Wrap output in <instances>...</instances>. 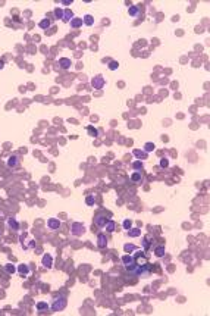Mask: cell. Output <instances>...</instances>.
<instances>
[{"label":"cell","instance_id":"9a60e30c","mask_svg":"<svg viewBox=\"0 0 210 316\" xmlns=\"http://www.w3.org/2000/svg\"><path fill=\"white\" fill-rule=\"evenodd\" d=\"M3 269H5V272H6V274H9V275H13V274L16 272V266H15V265H12V263H6V265L3 266Z\"/></svg>","mask_w":210,"mask_h":316},{"label":"cell","instance_id":"8992f818","mask_svg":"<svg viewBox=\"0 0 210 316\" xmlns=\"http://www.w3.org/2000/svg\"><path fill=\"white\" fill-rule=\"evenodd\" d=\"M41 263H43V266L44 268H47V269H50L52 266H53V257L48 254V253H46L44 256H43V259H41Z\"/></svg>","mask_w":210,"mask_h":316},{"label":"cell","instance_id":"484cf974","mask_svg":"<svg viewBox=\"0 0 210 316\" xmlns=\"http://www.w3.org/2000/svg\"><path fill=\"white\" fill-rule=\"evenodd\" d=\"M38 25H40V28H43V29H47L48 27L52 25V22H50V19H47V18H46V19H41Z\"/></svg>","mask_w":210,"mask_h":316},{"label":"cell","instance_id":"ffe728a7","mask_svg":"<svg viewBox=\"0 0 210 316\" xmlns=\"http://www.w3.org/2000/svg\"><path fill=\"white\" fill-rule=\"evenodd\" d=\"M81 25H82V18H74L71 21V27L72 28H79Z\"/></svg>","mask_w":210,"mask_h":316},{"label":"cell","instance_id":"52a82bcc","mask_svg":"<svg viewBox=\"0 0 210 316\" xmlns=\"http://www.w3.org/2000/svg\"><path fill=\"white\" fill-rule=\"evenodd\" d=\"M6 165H7V168H16V166L19 165V157L16 156V155H13V156L7 157V160H6Z\"/></svg>","mask_w":210,"mask_h":316},{"label":"cell","instance_id":"44dd1931","mask_svg":"<svg viewBox=\"0 0 210 316\" xmlns=\"http://www.w3.org/2000/svg\"><path fill=\"white\" fill-rule=\"evenodd\" d=\"M141 179H142V176H141V172H140V171H135V172L131 175V181H132V182H141Z\"/></svg>","mask_w":210,"mask_h":316},{"label":"cell","instance_id":"8fae6325","mask_svg":"<svg viewBox=\"0 0 210 316\" xmlns=\"http://www.w3.org/2000/svg\"><path fill=\"white\" fill-rule=\"evenodd\" d=\"M74 18H75V16H74V12H72L71 9L63 10V18H62V21H63V22H71Z\"/></svg>","mask_w":210,"mask_h":316},{"label":"cell","instance_id":"ac0fdd59","mask_svg":"<svg viewBox=\"0 0 210 316\" xmlns=\"http://www.w3.org/2000/svg\"><path fill=\"white\" fill-rule=\"evenodd\" d=\"M106 226V231L107 232H113L116 229V224H115V221H107V224L104 225Z\"/></svg>","mask_w":210,"mask_h":316},{"label":"cell","instance_id":"1f68e13d","mask_svg":"<svg viewBox=\"0 0 210 316\" xmlns=\"http://www.w3.org/2000/svg\"><path fill=\"white\" fill-rule=\"evenodd\" d=\"M119 68V63L116 62V60H112V62H109V69L110 71H116Z\"/></svg>","mask_w":210,"mask_h":316},{"label":"cell","instance_id":"3957f363","mask_svg":"<svg viewBox=\"0 0 210 316\" xmlns=\"http://www.w3.org/2000/svg\"><path fill=\"white\" fill-rule=\"evenodd\" d=\"M71 231H72V234H74V235L79 237V235H82L84 232H85V228H84V225H82V224L75 222V224H72V226H71Z\"/></svg>","mask_w":210,"mask_h":316},{"label":"cell","instance_id":"603a6c76","mask_svg":"<svg viewBox=\"0 0 210 316\" xmlns=\"http://www.w3.org/2000/svg\"><path fill=\"white\" fill-rule=\"evenodd\" d=\"M82 22L85 24V25H88V27H91L93 24H94V18L91 15H85L84 18H82Z\"/></svg>","mask_w":210,"mask_h":316},{"label":"cell","instance_id":"e575fe53","mask_svg":"<svg viewBox=\"0 0 210 316\" xmlns=\"http://www.w3.org/2000/svg\"><path fill=\"white\" fill-rule=\"evenodd\" d=\"M160 166H162V168H168V166H169V160L168 159H162L160 160Z\"/></svg>","mask_w":210,"mask_h":316},{"label":"cell","instance_id":"7402d4cb","mask_svg":"<svg viewBox=\"0 0 210 316\" xmlns=\"http://www.w3.org/2000/svg\"><path fill=\"white\" fill-rule=\"evenodd\" d=\"M128 13H129V16H132V18H135V16H138L140 10H138V8H137V6H129V9H128Z\"/></svg>","mask_w":210,"mask_h":316},{"label":"cell","instance_id":"7a4b0ae2","mask_svg":"<svg viewBox=\"0 0 210 316\" xmlns=\"http://www.w3.org/2000/svg\"><path fill=\"white\" fill-rule=\"evenodd\" d=\"M134 275L140 276V278H147L150 275V268H149V263H144V265H138L135 266V269L132 272Z\"/></svg>","mask_w":210,"mask_h":316},{"label":"cell","instance_id":"277c9868","mask_svg":"<svg viewBox=\"0 0 210 316\" xmlns=\"http://www.w3.org/2000/svg\"><path fill=\"white\" fill-rule=\"evenodd\" d=\"M91 85H93L95 90H102V88H103V85H104V78H103L102 75H97V77H94V78L91 79Z\"/></svg>","mask_w":210,"mask_h":316},{"label":"cell","instance_id":"e0dca14e","mask_svg":"<svg viewBox=\"0 0 210 316\" xmlns=\"http://www.w3.org/2000/svg\"><path fill=\"white\" fill-rule=\"evenodd\" d=\"M156 150V144L154 143H145L144 144V152L145 153H150V152H154Z\"/></svg>","mask_w":210,"mask_h":316},{"label":"cell","instance_id":"f546056e","mask_svg":"<svg viewBox=\"0 0 210 316\" xmlns=\"http://www.w3.org/2000/svg\"><path fill=\"white\" fill-rule=\"evenodd\" d=\"M149 247H150V238H149V237H144V238H142V250H144V252L149 250Z\"/></svg>","mask_w":210,"mask_h":316},{"label":"cell","instance_id":"d6986e66","mask_svg":"<svg viewBox=\"0 0 210 316\" xmlns=\"http://www.w3.org/2000/svg\"><path fill=\"white\" fill-rule=\"evenodd\" d=\"M135 260H134V257L132 256H129V254H125V256H122V263L126 266V265H131V263H134Z\"/></svg>","mask_w":210,"mask_h":316},{"label":"cell","instance_id":"d4e9b609","mask_svg":"<svg viewBox=\"0 0 210 316\" xmlns=\"http://www.w3.org/2000/svg\"><path fill=\"white\" fill-rule=\"evenodd\" d=\"M35 307H37V310H38V312H43V310H47V309L50 307V306H48L46 302H38Z\"/></svg>","mask_w":210,"mask_h":316},{"label":"cell","instance_id":"836d02e7","mask_svg":"<svg viewBox=\"0 0 210 316\" xmlns=\"http://www.w3.org/2000/svg\"><path fill=\"white\" fill-rule=\"evenodd\" d=\"M123 228H125L126 231L131 229V228H132V221H131V219H125V221H123Z\"/></svg>","mask_w":210,"mask_h":316},{"label":"cell","instance_id":"d6a6232c","mask_svg":"<svg viewBox=\"0 0 210 316\" xmlns=\"http://www.w3.org/2000/svg\"><path fill=\"white\" fill-rule=\"evenodd\" d=\"M55 16H56L57 19H59V18L62 19V18H63V10H62L60 8H55Z\"/></svg>","mask_w":210,"mask_h":316},{"label":"cell","instance_id":"ba28073f","mask_svg":"<svg viewBox=\"0 0 210 316\" xmlns=\"http://www.w3.org/2000/svg\"><path fill=\"white\" fill-rule=\"evenodd\" d=\"M97 246H99V248H106L107 247V238H106L104 234L97 235Z\"/></svg>","mask_w":210,"mask_h":316},{"label":"cell","instance_id":"4fadbf2b","mask_svg":"<svg viewBox=\"0 0 210 316\" xmlns=\"http://www.w3.org/2000/svg\"><path fill=\"white\" fill-rule=\"evenodd\" d=\"M7 226L12 228L13 231H18V229H19V224H18V221H16L15 218H9V219H7Z\"/></svg>","mask_w":210,"mask_h":316},{"label":"cell","instance_id":"4316f807","mask_svg":"<svg viewBox=\"0 0 210 316\" xmlns=\"http://www.w3.org/2000/svg\"><path fill=\"white\" fill-rule=\"evenodd\" d=\"M87 131L90 132V135H91V137H94V138H95V137H99V129H95L94 127H91V125L87 127Z\"/></svg>","mask_w":210,"mask_h":316},{"label":"cell","instance_id":"d590c367","mask_svg":"<svg viewBox=\"0 0 210 316\" xmlns=\"http://www.w3.org/2000/svg\"><path fill=\"white\" fill-rule=\"evenodd\" d=\"M60 3H62V5H71L72 2H71V0H63V2H60Z\"/></svg>","mask_w":210,"mask_h":316},{"label":"cell","instance_id":"5b68a950","mask_svg":"<svg viewBox=\"0 0 210 316\" xmlns=\"http://www.w3.org/2000/svg\"><path fill=\"white\" fill-rule=\"evenodd\" d=\"M107 221H109V219L106 218L104 215H102V213H99V215L94 218V224H95L97 226H100V228H103V226L107 224Z\"/></svg>","mask_w":210,"mask_h":316},{"label":"cell","instance_id":"4dcf8cb0","mask_svg":"<svg viewBox=\"0 0 210 316\" xmlns=\"http://www.w3.org/2000/svg\"><path fill=\"white\" fill-rule=\"evenodd\" d=\"M85 203H87V206H94V203H95V197H94V196H87Z\"/></svg>","mask_w":210,"mask_h":316},{"label":"cell","instance_id":"30bf717a","mask_svg":"<svg viewBox=\"0 0 210 316\" xmlns=\"http://www.w3.org/2000/svg\"><path fill=\"white\" fill-rule=\"evenodd\" d=\"M47 226L50 228V229H59V228H60V221L56 219V218H50V219L47 221Z\"/></svg>","mask_w":210,"mask_h":316},{"label":"cell","instance_id":"cb8c5ba5","mask_svg":"<svg viewBox=\"0 0 210 316\" xmlns=\"http://www.w3.org/2000/svg\"><path fill=\"white\" fill-rule=\"evenodd\" d=\"M132 153H134V156H137L138 159H145V157H147V153H145L144 150H138V148H135Z\"/></svg>","mask_w":210,"mask_h":316},{"label":"cell","instance_id":"5bb4252c","mask_svg":"<svg viewBox=\"0 0 210 316\" xmlns=\"http://www.w3.org/2000/svg\"><path fill=\"white\" fill-rule=\"evenodd\" d=\"M59 65H60V68H62V69H68L69 66H71V59H68V57H62V59H59Z\"/></svg>","mask_w":210,"mask_h":316},{"label":"cell","instance_id":"f1b7e54d","mask_svg":"<svg viewBox=\"0 0 210 316\" xmlns=\"http://www.w3.org/2000/svg\"><path fill=\"white\" fill-rule=\"evenodd\" d=\"M132 168H134L135 171H141V169L144 168V163H142L141 160H135V162L132 163Z\"/></svg>","mask_w":210,"mask_h":316},{"label":"cell","instance_id":"7c38bea8","mask_svg":"<svg viewBox=\"0 0 210 316\" xmlns=\"http://www.w3.org/2000/svg\"><path fill=\"white\" fill-rule=\"evenodd\" d=\"M126 234H128V237L135 238V237H140V235H141V229H138V228H131V229L126 231Z\"/></svg>","mask_w":210,"mask_h":316},{"label":"cell","instance_id":"9c48e42d","mask_svg":"<svg viewBox=\"0 0 210 316\" xmlns=\"http://www.w3.org/2000/svg\"><path fill=\"white\" fill-rule=\"evenodd\" d=\"M16 271L19 272V275H21V276L27 278V276L29 275V266H28V265H19L18 268H16Z\"/></svg>","mask_w":210,"mask_h":316},{"label":"cell","instance_id":"8d00e7d4","mask_svg":"<svg viewBox=\"0 0 210 316\" xmlns=\"http://www.w3.org/2000/svg\"><path fill=\"white\" fill-rule=\"evenodd\" d=\"M3 68H5V63H3V62H0V69H3Z\"/></svg>","mask_w":210,"mask_h":316},{"label":"cell","instance_id":"83f0119b","mask_svg":"<svg viewBox=\"0 0 210 316\" xmlns=\"http://www.w3.org/2000/svg\"><path fill=\"white\" fill-rule=\"evenodd\" d=\"M123 250H125L126 253H131V252H135V250H137V247H135L134 244H129V243H128V244L123 246Z\"/></svg>","mask_w":210,"mask_h":316},{"label":"cell","instance_id":"2e32d148","mask_svg":"<svg viewBox=\"0 0 210 316\" xmlns=\"http://www.w3.org/2000/svg\"><path fill=\"white\" fill-rule=\"evenodd\" d=\"M165 253H166V250H165V247H163V246H159V247L154 248V254H156L157 257H163Z\"/></svg>","mask_w":210,"mask_h":316},{"label":"cell","instance_id":"6da1fadb","mask_svg":"<svg viewBox=\"0 0 210 316\" xmlns=\"http://www.w3.org/2000/svg\"><path fill=\"white\" fill-rule=\"evenodd\" d=\"M52 310L55 312H59V310H63L65 307H66V297H65L63 294H59L53 298V303H52Z\"/></svg>","mask_w":210,"mask_h":316}]
</instances>
